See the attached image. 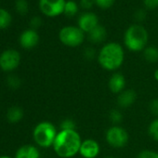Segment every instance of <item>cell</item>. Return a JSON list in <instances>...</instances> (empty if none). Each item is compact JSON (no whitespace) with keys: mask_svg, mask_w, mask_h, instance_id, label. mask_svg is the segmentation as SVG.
Listing matches in <instances>:
<instances>
[{"mask_svg":"<svg viewBox=\"0 0 158 158\" xmlns=\"http://www.w3.org/2000/svg\"><path fill=\"white\" fill-rule=\"evenodd\" d=\"M82 139L75 129L60 130L58 132L53 143L56 154L61 158H72L79 153Z\"/></svg>","mask_w":158,"mask_h":158,"instance_id":"obj_1","label":"cell"},{"mask_svg":"<svg viewBox=\"0 0 158 158\" xmlns=\"http://www.w3.org/2000/svg\"><path fill=\"white\" fill-rule=\"evenodd\" d=\"M124 60V48L116 42H109L105 44L98 54L100 65L107 71H116L122 66Z\"/></svg>","mask_w":158,"mask_h":158,"instance_id":"obj_2","label":"cell"},{"mask_svg":"<svg viewBox=\"0 0 158 158\" xmlns=\"http://www.w3.org/2000/svg\"><path fill=\"white\" fill-rule=\"evenodd\" d=\"M149 39L147 30L139 23L131 24L124 34V44L126 48L133 52L144 50Z\"/></svg>","mask_w":158,"mask_h":158,"instance_id":"obj_3","label":"cell"},{"mask_svg":"<svg viewBox=\"0 0 158 158\" xmlns=\"http://www.w3.org/2000/svg\"><path fill=\"white\" fill-rule=\"evenodd\" d=\"M57 134L58 132L55 126L50 122L44 121L35 126L33 131V138L38 146L42 148H48L53 146Z\"/></svg>","mask_w":158,"mask_h":158,"instance_id":"obj_4","label":"cell"},{"mask_svg":"<svg viewBox=\"0 0 158 158\" xmlns=\"http://www.w3.org/2000/svg\"><path fill=\"white\" fill-rule=\"evenodd\" d=\"M59 39L64 46L76 48L83 44L85 40V33L78 26L67 25L60 30Z\"/></svg>","mask_w":158,"mask_h":158,"instance_id":"obj_5","label":"cell"},{"mask_svg":"<svg viewBox=\"0 0 158 158\" xmlns=\"http://www.w3.org/2000/svg\"><path fill=\"white\" fill-rule=\"evenodd\" d=\"M106 141L114 148H123L128 142V133L121 127L114 126L106 131Z\"/></svg>","mask_w":158,"mask_h":158,"instance_id":"obj_6","label":"cell"},{"mask_svg":"<svg viewBox=\"0 0 158 158\" xmlns=\"http://www.w3.org/2000/svg\"><path fill=\"white\" fill-rule=\"evenodd\" d=\"M66 0H39L40 11L49 18H55L63 14Z\"/></svg>","mask_w":158,"mask_h":158,"instance_id":"obj_7","label":"cell"},{"mask_svg":"<svg viewBox=\"0 0 158 158\" xmlns=\"http://www.w3.org/2000/svg\"><path fill=\"white\" fill-rule=\"evenodd\" d=\"M21 63V54L18 50L9 48L0 54V68L4 72H12Z\"/></svg>","mask_w":158,"mask_h":158,"instance_id":"obj_8","label":"cell"},{"mask_svg":"<svg viewBox=\"0 0 158 158\" xmlns=\"http://www.w3.org/2000/svg\"><path fill=\"white\" fill-rule=\"evenodd\" d=\"M77 24L84 33L89 34L99 25V17L93 12H84L79 16Z\"/></svg>","mask_w":158,"mask_h":158,"instance_id":"obj_9","label":"cell"},{"mask_svg":"<svg viewBox=\"0 0 158 158\" xmlns=\"http://www.w3.org/2000/svg\"><path fill=\"white\" fill-rule=\"evenodd\" d=\"M39 42V35L36 32V30H34L32 28L24 30L20 37H19V43L21 47L24 49H32L35 47L37 46Z\"/></svg>","mask_w":158,"mask_h":158,"instance_id":"obj_10","label":"cell"},{"mask_svg":"<svg viewBox=\"0 0 158 158\" xmlns=\"http://www.w3.org/2000/svg\"><path fill=\"white\" fill-rule=\"evenodd\" d=\"M101 151L100 144L92 139H87L82 141L79 153L84 158H96Z\"/></svg>","mask_w":158,"mask_h":158,"instance_id":"obj_11","label":"cell"},{"mask_svg":"<svg viewBox=\"0 0 158 158\" xmlns=\"http://www.w3.org/2000/svg\"><path fill=\"white\" fill-rule=\"evenodd\" d=\"M109 89L114 93V94H120L123 90H125L126 88V78L125 76L120 73H114L108 82Z\"/></svg>","mask_w":158,"mask_h":158,"instance_id":"obj_12","label":"cell"},{"mask_svg":"<svg viewBox=\"0 0 158 158\" xmlns=\"http://www.w3.org/2000/svg\"><path fill=\"white\" fill-rule=\"evenodd\" d=\"M137 99V94L133 89H125L117 97V104L121 108H128L130 107Z\"/></svg>","mask_w":158,"mask_h":158,"instance_id":"obj_13","label":"cell"},{"mask_svg":"<svg viewBox=\"0 0 158 158\" xmlns=\"http://www.w3.org/2000/svg\"><path fill=\"white\" fill-rule=\"evenodd\" d=\"M15 158H40V152L34 145H23L17 150Z\"/></svg>","mask_w":158,"mask_h":158,"instance_id":"obj_14","label":"cell"},{"mask_svg":"<svg viewBox=\"0 0 158 158\" xmlns=\"http://www.w3.org/2000/svg\"><path fill=\"white\" fill-rule=\"evenodd\" d=\"M106 36H107L106 29L101 24L96 26L92 31H90L88 34L89 40L93 44H100V43L103 42L106 38Z\"/></svg>","mask_w":158,"mask_h":158,"instance_id":"obj_15","label":"cell"},{"mask_svg":"<svg viewBox=\"0 0 158 158\" xmlns=\"http://www.w3.org/2000/svg\"><path fill=\"white\" fill-rule=\"evenodd\" d=\"M23 118V110L19 106H11L7 112V119L11 124H17Z\"/></svg>","mask_w":158,"mask_h":158,"instance_id":"obj_16","label":"cell"},{"mask_svg":"<svg viewBox=\"0 0 158 158\" xmlns=\"http://www.w3.org/2000/svg\"><path fill=\"white\" fill-rule=\"evenodd\" d=\"M144 59L152 63L158 61V48L154 46H148L143 50Z\"/></svg>","mask_w":158,"mask_h":158,"instance_id":"obj_17","label":"cell"},{"mask_svg":"<svg viewBox=\"0 0 158 158\" xmlns=\"http://www.w3.org/2000/svg\"><path fill=\"white\" fill-rule=\"evenodd\" d=\"M12 23V16L9 10L0 8V30H4L10 27Z\"/></svg>","mask_w":158,"mask_h":158,"instance_id":"obj_18","label":"cell"},{"mask_svg":"<svg viewBox=\"0 0 158 158\" xmlns=\"http://www.w3.org/2000/svg\"><path fill=\"white\" fill-rule=\"evenodd\" d=\"M78 10H79L78 4L75 1H73V0H68V1H66V3H65L63 14L66 17L72 18V17H74L77 14Z\"/></svg>","mask_w":158,"mask_h":158,"instance_id":"obj_19","label":"cell"},{"mask_svg":"<svg viewBox=\"0 0 158 158\" xmlns=\"http://www.w3.org/2000/svg\"><path fill=\"white\" fill-rule=\"evenodd\" d=\"M15 10L20 15H26L29 11V3L27 0H16Z\"/></svg>","mask_w":158,"mask_h":158,"instance_id":"obj_20","label":"cell"},{"mask_svg":"<svg viewBox=\"0 0 158 158\" xmlns=\"http://www.w3.org/2000/svg\"><path fill=\"white\" fill-rule=\"evenodd\" d=\"M7 84L11 89H18L22 85V80L16 74H10L7 78Z\"/></svg>","mask_w":158,"mask_h":158,"instance_id":"obj_21","label":"cell"},{"mask_svg":"<svg viewBox=\"0 0 158 158\" xmlns=\"http://www.w3.org/2000/svg\"><path fill=\"white\" fill-rule=\"evenodd\" d=\"M148 132L152 139L158 141V118L151 122L148 127Z\"/></svg>","mask_w":158,"mask_h":158,"instance_id":"obj_22","label":"cell"},{"mask_svg":"<svg viewBox=\"0 0 158 158\" xmlns=\"http://www.w3.org/2000/svg\"><path fill=\"white\" fill-rule=\"evenodd\" d=\"M115 0H94V3L97 7L102 10H108L114 4Z\"/></svg>","mask_w":158,"mask_h":158,"instance_id":"obj_23","label":"cell"},{"mask_svg":"<svg viewBox=\"0 0 158 158\" xmlns=\"http://www.w3.org/2000/svg\"><path fill=\"white\" fill-rule=\"evenodd\" d=\"M109 119L114 124H119L123 120V115L118 110H112L109 114Z\"/></svg>","mask_w":158,"mask_h":158,"instance_id":"obj_24","label":"cell"},{"mask_svg":"<svg viewBox=\"0 0 158 158\" xmlns=\"http://www.w3.org/2000/svg\"><path fill=\"white\" fill-rule=\"evenodd\" d=\"M75 129V122L73 119H64L60 123V130H70Z\"/></svg>","mask_w":158,"mask_h":158,"instance_id":"obj_25","label":"cell"},{"mask_svg":"<svg viewBox=\"0 0 158 158\" xmlns=\"http://www.w3.org/2000/svg\"><path fill=\"white\" fill-rule=\"evenodd\" d=\"M137 158H157V152L151 150H143L138 154Z\"/></svg>","mask_w":158,"mask_h":158,"instance_id":"obj_26","label":"cell"},{"mask_svg":"<svg viewBox=\"0 0 158 158\" xmlns=\"http://www.w3.org/2000/svg\"><path fill=\"white\" fill-rule=\"evenodd\" d=\"M143 5L145 9L153 10L158 8V0H143Z\"/></svg>","mask_w":158,"mask_h":158,"instance_id":"obj_27","label":"cell"},{"mask_svg":"<svg viewBox=\"0 0 158 158\" xmlns=\"http://www.w3.org/2000/svg\"><path fill=\"white\" fill-rule=\"evenodd\" d=\"M42 25V19L38 16H35L30 20V26L32 29L36 30Z\"/></svg>","mask_w":158,"mask_h":158,"instance_id":"obj_28","label":"cell"},{"mask_svg":"<svg viewBox=\"0 0 158 158\" xmlns=\"http://www.w3.org/2000/svg\"><path fill=\"white\" fill-rule=\"evenodd\" d=\"M94 5H95L94 0H80V2H79L80 8H82L83 10H86L92 9V7Z\"/></svg>","mask_w":158,"mask_h":158,"instance_id":"obj_29","label":"cell"},{"mask_svg":"<svg viewBox=\"0 0 158 158\" xmlns=\"http://www.w3.org/2000/svg\"><path fill=\"white\" fill-rule=\"evenodd\" d=\"M84 57L87 60H93L96 57V50L92 47H89L84 50Z\"/></svg>","mask_w":158,"mask_h":158,"instance_id":"obj_30","label":"cell"},{"mask_svg":"<svg viewBox=\"0 0 158 158\" xmlns=\"http://www.w3.org/2000/svg\"><path fill=\"white\" fill-rule=\"evenodd\" d=\"M134 18L137 22H143L146 19V11L142 9H139L135 11L134 13Z\"/></svg>","mask_w":158,"mask_h":158,"instance_id":"obj_31","label":"cell"},{"mask_svg":"<svg viewBox=\"0 0 158 158\" xmlns=\"http://www.w3.org/2000/svg\"><path fill=\"white\" fill-rule=\"evenodd\" d=\"M150 111L153 115L158 117V99H154L150 102Z\"/></svg>","mask_w":158,"mask_h":158,"instance_id":"obj_32","label":"cell"},{"mask_svg":"<svg viewBox=\"0 0 158 158\" xmlns=\"http://www.w3.org/2000/svg\"><path fill=\"white\" fill-rule=\"evenodd\" d=\"M153 76H154V79H155V80L158 81V69L155 70V72H154V73H153Z\"/></svg>","mask_w":158,"mask_h":158,"instance_id":"obj_33","label":"cell"},{"mask_svg":"<svg viewBox=\"0 0 158 158\" xmlns=\"http://www.w3.org/2000/svg\"><path fill=\"white\" fill-rule=\"evenodd\" d=\"M0 158H12V157H10L9 155H1V156H0Z\"/></svg>","mask_w":158,"mask_h":158,"instance_id":"obj_34","label":"cell"},{"mask_svg":"<svg viewBox=\"0 0 158 158\" xmlns=\"http://www.w3.org/2000/svg\"><path fill=\"white\" fill-rule=\"evenodd\" d=\"M106 158H114V157H113V156H109V157H106Z\"/></svg>","mask_w":158,"mask_h":158,"instance_id":"obj_35","label":"cell"},{"mask_svg":"<svg viewBox=\"0 0 158 158\" xmlns=\"http://www.w3.org/2000/svg\"><path fill=\"white\" fill-rule=\"evenodd\" d=\"M157 158H158V152H157Z\"/></svg>","mask_w":158,"mask_h":158,"instance_id":"obj_36","label":"cell"}]
</instances>
